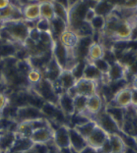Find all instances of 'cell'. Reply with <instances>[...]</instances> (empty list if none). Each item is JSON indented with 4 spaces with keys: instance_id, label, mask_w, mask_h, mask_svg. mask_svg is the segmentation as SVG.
<instances>
[{
    "instance_id": "cell-1",
    "label": "cell",
    "mask_w": 137,
    "mask_h": 153,
    "mask_svg": "<svg viewBox=\"0 0 137 153\" xmlns=\"http://www.w3.org/2000/svg\"><path fill=\"white\" fill-rule=\"evenodd\" d=\"M2 27L9 33L14 43L23 44L29 37L31 29L24 20L7 21L3 23Z\"/></svg>"
},
{
    "instance_id": "cell-2",
    "label": "cell",
    "mask_w": 137,
    "mask_h": 153,
    "mask_svg": "<svg viewBox=\"0 0 137 153\" xmlns=\"http://www.w3.org/2000/svg\"><path fill=\"white\" fill-rule=\"evenodd\" d=\"M100 83L81 77L77 80L75 87L67 92L69 93L72 97H75L78 95L90 97L96 93H100Z\"/></svg>"
},
{
    "instance_id": "cell-3",
    "label": "cell",
    "mask_w": 137,
    "mask_h": 153,
    "mask_svg": "<svg viewBox=\"0 0 137 153\" xmlns=\"http://www.w3.org/2000/svg\"><path fill=\"white\" fill-rule=\"evenodd\" d=\"M107 103L124 109L130 108L132 105V89L130 84H127L124 88H120Z\"/></svg>"
},
{
    "instance_id": "cell-4",
    "label": "cell",
    "mask_w": 137,
    "mask_h": 153,
    "mask_svg": "<svg viewBox=\"0 0 137 153\" xmlns=\"http://www.w3.org/2000/svg\"><path fill=\"white\" fill-rule=\"evenodd\" d=\"M93 120L96 122L100 128L107 132L109 135L112 134H123L122 130L120 129L116 122H115L109 114L103 109L101 112L98 114L97 116H95Z\"/></svg>"
},
{
    "instance_id": "cell-5",
    "label": "cell",
    "mask_w": 137,
    "mask_h": 153,
    "mask_svg": "<svg viewBox=\"0 0 137 153\" xmlns=\"http://www.w3.org/2000/svg\"><path fill=\"white\" fill-rule=\"evenodd\" d=\"M128 73V68L117 59L111 64L109 71L106 75V84L120 81H127Z\"/></svg>"
},
{
    "instance_id": "cell-6",
    "label": "cell",
    "mask_w": 137,
    "mask_h": 153,
    "mask_svg": "<svg viewBox=\"0 0 137 153\" xmlns=\"http://www.w3.org/2000/svg\"><path fill=\"white\" fill-rule=\"evenodd\" d=\"M52 142L60 150L71 148L69 126L62 124L54 128Z\"/></svg>"
},
{
    "instance_id": "cell-7",
    "label": "cell",
    "mask_w": 137,
    "mask_h": 153,
    "mask_svg": "<svg viewBox=\"0 0 137 153\" xmlns=\"http://www.w3.org/2000/svg\"><path fill=\"white\" fill-rule=\"evenodd\" d=\"M77 80L71 71L62 70L57 81L54 83L59 95L61 93L67 92L74 88Z\"/></svg>"
},
{
    "instance_id": "cell-8",
    "label": "cell",
    "mask_w": 137,
    "mask_h": 153,
    "mask_svg": "<svg viewBox=\"0 0 137 153\" xmlns=\"http://www.w3.org/2000/svg\"><path fill=\"white\" fill-rule=\"evenodd\" d=\"M46 118L42 110L39 108L31 105H25L18 108L17 115L15 120L18 123L23 121H32L38 119Z\"/></svg>"
},
{
    "instance_id": "cell-9",
    "label": "cell",
    "mask_w": 137,
    "mask_h": 153,
    "mask_svg": "<svg viewBox=\"0 0 137 153\" xmlns=\"http://www.w3.org/2000/svg\"><path fill=\"white\" fill-rule=\"evenodd\" d=\"M103 108H104L103 98L100 93H96L90 97H87L86 111L84 114H83V116L93 120L95 116L102 111Z\"/></svg>"
},
{
    "instance_id": "cell-10",
    "label": "cell",
    "mask_w": 137,
    "mask_h": 153,
    "mask_svg": "<svg viewBox=\"0 0 137 153\" xmlns=\"http://www.w3.org/2000/svg\"><path fill=\"white\" fill-rule=\"evenodd\" d=\"M53 134L54 129L50 123V125L33 130L30 139L34 144H48L52 142Z\"/></svg>"
},
{
    "instance_id": "cell-11",
    "label": "cell",
    "mask_w": 137,
    "mask_h": 153,
    "mask_svg": "<svg viewBox=\"0 0 137 153\" xmlns=\"http://www.w3.org/2000/svg\"><path fill=\"white\" fill-rule=\"evenodd\" d=\"M71 49H68L59 39H55L52 46V56L63 70L65 69L67 63Z\"/></svg>"
},
{
    "instance_id": "cell-12",
    "label": "cell",
    "mask_w": 137,
    "mask_h": 153,
    "mask_svg": "<svg viewBox=\"0 0 137 153\" xmlns=\"http://www.w3.org/2000/svg\"><path fill=\"white\" fill-rule=\"evenodd\" d=\"M57 106L67 119L71 118L75 115L74 97L69 93L63 92L59 95Z\"/></svg>"
},
{
    "instance_id": "cell-13",
    "label": "cell",
    "mask_w": 137,
    "mask_h": 153,
    "mask_svg": "<svg viewBox=\"0 0 137 153\" xmlns=\"http://www.w3.org/2000/svg\"><path fill=\"white\" fill-rule=\"evenodd\" d=\"M109 136L108 133L106 132L97 124L92 132L91 133V135L87 138V146L100 151L105 142L108 140Z\"/></svg>"
},
{
    "instance_id": "cell-14",
    "label": "cell",
    "mask_w": 137,
    "mask_h": 153,
    "mask_svg": "<svg viewBox=\"0 0 137 153\" xmlns=\"http://www.w3.org/2000/svg\"><path fill=\"white\" fill-rule=\"evenodd\" d=\"M82 77L87 79L95 81V82L102 83V84L106 83V76H104L100 71L98 70V68L95 67L92 62L86 61Z\"/></svg>"
},
{
    "instance_id": "cell-15",
    "label": "cell",
    "mask_w": 137,
    "mask_h": 153,
    "mask_svg": "<svg viewBox=\"0 0 137 153\" xmlns=\"http://www.w3.org/2000/svg\"><path fill=\"white\" fill-rule=\"evenodd\" d=\"M71 149L75 152L80 153L87 146V140L75 128L69 126Z\"/></svg>"
},
{
    "instance_id": "cell-16",
    "label": "cell",
    "mask_w": 137,
    "mask_h": 153,
    "mask_svg": "<svg viewBox=\"0 0 137 153\" xmlns=\"http://www.w3.org/2000/svg\"><path fill=\"white\" fill-rule=\"evenodd\" d=\"M23 20L36 22L40 19L39 3H28L22 7Z\"/></svg>"
},
{
    "instance_id": "cell-17",
    "label": "cell",
    "mask_w": 137,
    "mask_h": 153,
    "mask_svg": "<svg viewBox=\"0 0 137 153\" xmlns=\"http://www.w3.org/2000/svg\"><path fill=\"white\" fill-rule=\"evenodd\" d=\"M17 136L14 131H0V150L7 152L12 148Z\"/></svg>"
},
{
    "instance_id": "cell-18",
    "label": "cell",
    "mask_w": 137,
    "mask_h": 153,
    "mask_svg": "<svg viewBox=\"0 0 137 153\" xmlns=\"http://www.w3.org/2000/svg\"><path fill=\"white\" fill-rule=\"evenodd\" d=\"M58 39L68 49H75L80 40V36L75 31L68 28Z\"/></svg>"
},
{
    "instance_id": "cell-19",
    "label": "cell",
    "mask_w": 137,
    "mask_h": 153,
    "mask_svg": "<svg viewBox=\"0 0 137 153\" xmlns=\"http://www.w3.org/2000/svg\"><path fill=\"white\" fill-rule=\"evenodd\" d=\"M105 52H106V49L102 43L94 41L92 44L90 46L86 61L95 62L98 59L104 58Z\"/></svg>"
},
{
    "instance_id": "cell-20",
    "label": "cell",
    "mask_w": 137,
    "mask_h": 153,
    "mask_svg": "<svg viewBox=\"0 0 137 153\" xmlns=\"http://www.w3.org/2000/svg\"><path fill=\"white\" fill-rule=\"evenodd\" d=\"M68 29V24L58 17L51 20V32L54 39H58L63 33Z\"/></svg>"
},
{
    "instance_id": "cell-21",
    "label": "cell",
    "mask_w": 137,
    "mask_h": 153,
    "mask_svg": "<svg viewBox=\"0 0 137 153\" xmlns=\"http://www.w3.org/2000/svg\"><path fill=\"white\" fill-rule=\"evenodd\" d=\"M33 145H34V143H32V141L31 140L30 138H26V137L17 136L16 140H15L12 148L9 152H24L26 151L30 150L31 148H32Z\"/></svg>"
},
{
    "instance_id": "cell-22",
    "label": "cell",
    "mask_w": 137,
    "mask_h": 153,
    "mask_svg": "<svg viewBox=\"0 0 137 153\" xmlns=\"http://www.w3.org/2000/svg\"><path fill=\"white\" fill-rule=\"evenodd\" d=\"M96 126H97V123L94 120H88L80 124L72 126V127L75 128L87 140V137L91 135V133L92 132Z\"/></svg>"
},
{
    "instance_id": "cell-23",
    "label": "cell",
    "mask_w": 137,
    "mask_h": 153,
    "mask_svg": "<svg viewBox=\"0 0 137 153\" xmlns=\"http://www.w3.org/2000/svg\"><path fill=\"white\" fill-rule=\"evenodd\" d=\"M39 10L40 18L51 21L55 17L52 1H45L39 3Z\"/></svg>"
},
{
    "instance_id": "cell-24",
    "label": "cell",
    "mask_w": 137,
    "mask_h": 153,
    "mask_svg": "<svg viewBox=\"0 0 137 153\" xmlns=\"http://www.w3.org/2000/svg\"><path fill=\"white\" fill-rule=\"evenodd\" d=\"M115 7L116 6L111 3L109 0H101L95 7V10L96 15L107 17V15H109L113 11Z\"/></svg>"
},
{
    "instance_id": "cell-25",
    "label": "cell",
    "mask_w": 137,
    "mask_h": 153,
    "mask_svg": "<svg viewBox=\"0 0 137 153\" xmlns=\"http://www.w3.org/2000/svg\"><path fill=\"white\" fill-rule=\"evenodd\" d=\"M53 6H54V10H55V17H58L65 21L68 24V19H69V10L68 8L62 3H59L55 0H52Z\"/></svg>"
},
{
    "instance_id": "cell-26",
    "label": "cell",
    "mask_w": 137,
    "mask_h": 153,
    "mask_svg": "<svg viewBox=\"0 0 137 153\" xmlns=\"http://www.w3.org/2000/svg\"><path fill=\"white\" fill-rule=\"evenodd\" d=\"M87 97L83 95H76L74 97V103H75V115H83L86 111L87 108Z\"/></svg>"
},
{
    "instance_id": "cell-27",
    "label": "cell",
    "mask_w": 137,
    "mask_h": 153,
    "mask_svg": "<svg viewBox=\"0 0 137 153\" xmlns=\"http://www.w3.org/2000/svg\"><path fill=\"white\" fill-rule=\"evenodd\" d=\"M95 33H102L106 25V18L102 15H96L93 20L90 23Z\"/></svg>"
},
{
    "instance_id": "cell-28",
    "label": "cell",
    "mask_w": 137,
    "mask_h": 153,
    "mask_svg": "<svg viewBox=\"0 0 137 153\" xmlns=\"http://www.w3.org/2000/svg\"><path fill=\"white\" fill-rule=\"evenodd\" d=\"M42 78H43V75H42V71L36 70V69H31L27 75V79L30 84V87L36 85L42 80Z\"/></svg>"
},
{
    "instance_id": "cell-29",
    "label": "cell",
    "mask_w": 137,
    "mask_h": 153,
    "mask_svg": "<svg viewBox=\"0 0 137 153\" xmlns=\"http://www.w3.org/2000/svg\"><path fill=\"white\" fill-rule=\"evenodd\" d=\"M92 63L95 64V67L98 68V70L100 71L104 76L107 75V73L110 70V68H111V63L107 59L103 58L100 59H98L95 62H92Z\"/></svg>"
},
{
    "instance_id": "cell-30",
    "label": "cell",
    "mask_w": 137,
    "mask_h": 153,
    "mask_svg": "<svg viewBox=\"0 0 137 153\" xmlns=\"http://www.w3.org/2000/svg\"><path fill=\"white\" fill-rule=\"evenodd\" d=\"M35 28L40 32H51V21L40 18L35 23Z\"/></svg>"
},
{
    "instance_id": "cell-31",
    "label": "cell",
    "mask_w": 137,
    "mask_h": 153,
    "mask_svg": "<svg viewBox=\"0 0 137 153\" xmlns=\"http://www.w3.org/2000/svg\"><path fill=\"white\" fill-rule=\"evenodd\" d=\"M10 104L9 96L4 91H0V114L2 115L3 111Z\"/></svg>"
},
{
    "instance_id": "cell-32",
    "label": "cell",
    "mask_w": 137,
    "mask_h": 153,
    "mask_svg": "<svg viewBox=\"0 0 137 153\" xmlns=\"http://www.w3.org/2000/svg\"><path fill=\"white\" fill-rule=\"evenodd\" d=\"M28 38L34 41V42H35V43H38L39 41L40 31H39L35 27L31 28L30 30V32H29V37Z\"/></svg>"
},
{
    "instance_id": "cell-33",
    "label": "cell",
    "mask_w": 137,
    "mask_h": 153,
    "mask_svg": "<svg viewBox=\"0 0 137 153\" xmlns=\"http://www.w3.org/2000/svg\"><path fill=\"white\" fill-rule=\"evenodd\" d=\"M96 13H95V9H93V8H89V10H87V15L85 16V22H87V23H91L92 21L93 20V19L96 16Z\"/></svg>"
},
{
    "instance_id": "cell-34",
    "label": "cell",
    "mask_w": 137,
    "mask_h": 153,
    "mask_svg": "<svg viewBox=\"0 0 137 153\" xmlns=\"http://www.w3.org/2000/svg\"><path fill=\"white\" fill-rule=\"evenodd\" d=\"M131 88L133 91H137V76L136 75H133L132 78V82H131Z\"/></svg>"
},
{
    "instance_id": "cell-35",
    "label": "cell",
    "mask_w": 137,
    "mask_h": 153,
    "mask_svg": "<svg viewBox=\"0 0 137 153\" xmlns=\"http://www.w3.org/2000/svg\"><path fill=\"white\" fill-rule=\"evenodd\" d=\"M98 150L95 149V148H92L90 146H87L86 148L83 151H81L80 153H98Z\"/></svg>"
},
{
    "instance_id": "cell-36",
    "label": "cell",
    "mask_w": 137,
    "mask_h": 153,
    "mask_svg": "<svg viewBox=\"0 0 137 153\" xmlns=\"http://www.w3.org/2000/svg\"><path fill=\"white\" fill-rule=\"evenodd\" d=\"M10 3H11L10 0H0V10L7 7Z\"/></svg>"
},
{
    "instance_id": "cell-37",
    "label": "cell",
    "mask_w": 137,
    "mask_h": 153,
    "mask_svg": "<svg viewBox=\"0 0 137 153\" xmlns=\"http://www.w3.org/2000/svg\"><path fill=\"white\" fill-rule=\"evenodd\" d=\"M81 1H83V0H67V7H68V9L71 7H72L73 6L76 5L77 3H80Z\"/></svg>"
},
{
    "instance_id": "cell-38",
    "label": "cell",
    "mask_w": 137,
    "mask_h": 153,
    "mask_svg": "<svg viewBox=\"0 0 137 153\" xmlns=\"http://www.w3.org/2000/svg\"><path fill=\"white\" fill-rule=\"evenodd\" d=\"M124 153H137V152L135 149H133V148H129V147H126Z\"/></svg>"
},
{
    "instance_id": "cell-39",
    "label": "cell",
    "mask_w": 137,
    "mask_h": 153,
    "mask_svg": "<svg viewBox=\"0 0 137 153\" xmlns=\"http://www.w3.org/2000/svg\"><path fill=\"white\" fill-rule=\"evenodd\" d=\"M22 153H35V152H34V150H33L32 148H31L30 150L26 151V152H22Z\"/></svg>"
},
{
    "instance_id": "cell-40",
    "label": "cell",
    "mask_w": 137,
    "mask_h": 153,
    "mask_svg": "<svg viewBox=\"0 0 137 153\" xmlns=\"http://www.w3.org/2000/svg\"><path fill=\"white\" fill-rule=\"evenodd\" d=\"M7 153H22V152H7Z\"/></svg>"
},
{
    "instance_id": "cell-41",
    "label": "cell",
    "mask_w": 137,
    "mask_h": 153,
    "mask_svg": "<svg viewBox=\"0 0 137 153\" xmlns=\"http://www.w3.org/2000/svg\"><path fill=\"white\" fill-rule=\"evenodd\" d=\"M3 24V20H2V18H1V15H0V25Z\"/></svg>"
},
{
    "instance_id": "cell-42",
    "label": "cell",
    "mask_w": 137,
    "mask_h": 153,
    "mask_svg": "<svg viewBox=\"0 0 137 153\" xmlns=\"http://www.w3.org/2000/svg\"><path fill=\"white\" fill-rule=\"evenodd\" d=\"M93 1H95V2H97V3H99L100 1H101V0H93Z\"/></svg>"
},
{
    "instance_id": "cell-43",
    "label": "cell",
    "mask_w": 137,
    "mask_h": 153,
    "mask_svg": "<svg viewBox=\"0 0 137 153\" xmlns=\"http://www.w3.org/2000/svg\"><path fill=\"white\" fill-rule=\"evenodd\" d=\"M135 139H136V145H137V136H136V137H135Z\"/></svg>"
},
{
    "instance_id": "cell-44",
    "label": "cell",
    "mask_w": 137,
    "mask_h": 153,
    "mask_svg": "<svg viewBox=\"0 0 137 153\" xmlns=\"http://www.w3.org/2000/svg\"><path fill=\"white\" fill-rule=\"evenodd\" d=\"M1 27H2V25H0V28H1Z\"/></svg>"
},
{
    "instance_id": "cell-45",
    "label": "cell",
    "mask_w": 137,
    "mask_h": 153,
    "mask_svg": "<svg viewBox=\"0 0 137 153\" xmlns=\"http://www.w3.org/2000/svg\"><path fill=\"white\" fill-rule=\"evenodd\" d=\"M136 76H137V72H136Z\"/></svg>"
},
{
    "instance_id": "cell-46",
    "label": "cell",
    "mask_w": 137,
    "mask_h": 153,
    "mask_svg": "<svg viewBox=\"0 0 137 153\" xmlns=\"http://www.w3.org/2000/svg\"><path fill=\"white\" fill-rule=\"evenodd\" d=\"M0 152H1V150H0Z\"/></svg>"
}]
</instances>
